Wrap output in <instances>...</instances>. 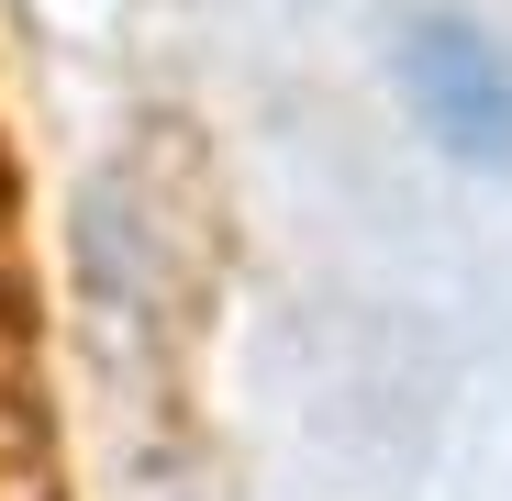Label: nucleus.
<instances>
[{
	"instance_id": "nucleus-1",
	"label": "nucleus",
	"mask_w": 512,
	"mask_h": 501,
	"mask_svg": "<svg viewBox=\"0 0 512 501\" xmlns=\"http://www.w3.org/2000/svg\"><path fill=\"white\" fill-rule=\"evenodd\" d=\"M401 67H412V90H423V123H435L457 156H479V167L512 156V67H501V45L479 23H457V12L412 23L401 34Z\"/></svg>"
}]
</instances>
